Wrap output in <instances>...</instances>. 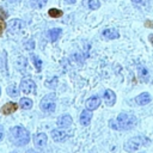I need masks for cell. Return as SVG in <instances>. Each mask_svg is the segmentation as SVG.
Instances as JSON below:
<instances>
[{
	"mask_svg": "<svg viewBox=\"0 0 153 153\" xmlns=\"http://www.w3.org/2000/svg\"><path fill=\"white\" fill-rule=\"evenodd\" d=\"M151 100H152V97H151V94H149L148 92L140 93L139 96L135 97V103H136L137 105H141V106L147 105L148 103H151Z\"/></svg>",
	"mask_w": 153,
	"mask_h": 153,
	"instance_id": "obj_8",
	"label": "cell"
},
{
	"mask_svg": "<svg viewBox=\"0 0 153 153\" xmlns=\"http://www.w3.org/2000/svg\"><path fill=\"white\" fill-rule=\"evenodd\" d=\"M24 45H25V49H27V50H32V49L35 48V42H33L32 39H29Z\"/></svg>",
	"mask_w": 153,
	"mask_h": 153,
	"instance_id": "obj_27",
	"label": "cell"
},
{
	"mask_svg": "<svg viewBox=\"0 0 153 153\" xmlns=\"http://www.w3.org/2000/svg\"><path fill=\"white\" fill-rule=\"evenodd\" d=\"M148 38H149V42L152 43V45H153V35H149L148 36Z\"/></svg>",
	"mask_w": 153,
	"mask_h": 153,
	"instance_id": "obj_32",
	"label": "cell"
},
{
	"mask_svg": "<svg viewBox=\"0 0 153 153\" xmlns=\"http://www.w3.org/2000/svg\"><path fill=\"white\" fill-rule=\"evenodd\" d=\"M149 143V139L142 135L130 137L126 143H124V151L127 152H135L142 146H147Z\"/></svg>",
	"mask_w": 153,
	"mask_h": 153,
	"instance_id": "obj_3",
	"label": "cell"
},
{
	"mask_svg": "<svg viewBox=\"0 0 153 153\" xmlns=\"http://www.w3.org/2000/svg\"><path fill=\"white\" fill-rule=\"evenodd\" d=\"M18 109V105L16 104V103H13V102H8V103H6L2 108H1V114L2 115H11L12 112H14L16 110Z\"/></svg>",
	"mask_w": 153,
	"mask_h": 153,
	"instance_id": "obj_14",
	"label": "cell"
},
{
	"mask_svg": "<svg viewBox=\"0 0 153 153\" xmlns=\"http://www.w3.org/2000/svg\"><path fill=\"white\" fill-rule=\"evenodd\" d=\"M7 93H8V96H11V97H17L18 93H19V90H18V87H17L16 85H10V86L7 87Z\"/></svg>",
	"mask_w": 153,
	"mask_h": 153,
	"instance_id": "obj_21",
	"label": "cell"
},
{
	"mask_svg": "<svg viewBox=\"0 0 153 153\" xmlns=\"http://www.w3.org/2000/svg\"><path fill=\"white\" fill-rule=\"evenodd\" d=\"M5 27H6V24H5V20H4V18H1V17H0V36L2 35V32H4V30H5Z\"/></svg>",
	"mask_w": 153,
	"mask_h": 153,
	"instance_id": "obj_28",
	"label": "cell"
},
{
	"mask_svg": "<svg viewBox=\"0 0 153 153\" xmlns=\"http://www.w3.org/2000/svg\"><path fill=\"white\" fill-rule=\"evenodd\" d=\"M47 1L48 0H30V4L35 8H42L47 4Z\"/></svg>",
	"mask_w": 153,
	"mask_h": 153,
	"instance_id": "obj_22",
	"label": "cell"
},
{
	"mask_svg": "<svg viewBox=\"0 0 153 153\" xmlns=\"http://www.w3.org/2000/svg\"><path fill=\"white\" fill-rule=\"evenodd\" d=\"M61 33H62V30L60 27H54V29H50L48 31V37H49V39L51 42H55L61 36Z\"/></svg>",
	"mask_w": 153,
	"mask_h": 153,
	"instance_id": "obj_16",
	"label": "cell"
},
{
	"mask_svg": "<svg viewBox=\"0 0 153 153\" xmlns=\"http://www.w3.org/2000/svg\"><path fill=\"white\" fill-rule=\"evenodd\" d=\"M85 6H87L90 10H98L100 7L99 0H84L82 1Z\"/></svg>",
	"mask_w": 153,
	"mask_h": 153,
	"instance_id": "obj_17",
	"label": "cell"
},
{
	"mask_svg": "<svg viewBox=\"0 0 153 153\" xmlns=\"http://www.w3.org/2000/svg\"><path fill=\"white\" fill-rule=\"evenodd\" d=\"M10 139H11V141L14 145H17V146H24V145L29 143V141H30V134H29V131L24 127L17 126V127L11 128V130H10Z\"/></svg>",
	"mask_w": 153,
	"mask_h": 153,
	"instance_id": "obj_1",
	"label": "cell"
},
{
	"mask_svg": "<svg viewBox=\"0 0 153 153\" xmlns=\"http://www.w3.org/2000/svg\"><path fill=\"white\" fill-rule=\"evenodd\" d=\"M23 27H24V22L20 19H12L7 25V29L11 33H18L23 30Z\"/></svg>",
	"mask_w": 153,
	"mask_h": 153,
	"instance_id": "obj_6",
	"label": "cell"
},
{
	"mask_svg": "<svg viewBox=\"0 0 153 153\" xmlns=\"http://www.w3.org/2000/svg\"><path fill=\"white\" fill-rule=\"evenodd\" d=\"M103 37H105L106 39H116L120 37V32L117 29H114V27H109V29H105L103 32H102Z\"/></svg>",
	"mask_w": 153,
	"mask_h": 153,
	"instance_id": "obj_12",
	"label": "cell"
},
{
	"mask_svg": "<svg viewBox=\"0 0 153 153\" xmlns=\"http://www.w3.org/2000/svg\"><path fill=\"white\" fill-rule=\"evenodd\" d=\"M7 16H8V14H7V13H6L1 7H0V17H1V18H4V19H6V18H7Z\"/></svg>",
	"mask_w": 153,
	"mask_h": 153,
	"instance_id": "obj_29",
	"label": "cell"
},
{
	"mask_svg": "<svg viewBox=\"0 0 153 153\" xmlns=\"http://www.w3.org/2000/svg\"><path fill=\"white\" fill-rule=\"evenodd\" d=\"M145 26H147V27H153V23H152V22H149V20H147V22H146V24H145Z\"/></svg>",
	"mask_w": 153,
	"mask_h": 153,
	"instance_id": "obj_30",
	"label": "cell"
},
{
	"mask_svg": "<svg viewBox=\"0 0 153 153\" xmlns=\"http://www.w3.org/2000/svg\"><path fill=\"white\" fill-rule=\"evenodd\" d=\"M31 59H32V62H33L36 69L39 72V71L42 69V60H41L38 56H36V55H31Z\"/></svg>",
	"mask_w": 153,
	"mask_h": 153,
	"instance_id": "obj_23",
	"label": "cell"
},
{
	"mask_svg": "<svg viewBox=\"0 0 153 153\" xmlns=\"http://www.w3.org/2000/svg\"><path fill=\"white\" fill-rule=\"evenodd\" d=\"M91 118H92V114H91V111L90 110H84L82 112H81V115H80V123L82 124V126H88L90 124V122H91Z\"/></svg>",
	"mask_w": 153,
	"mask_h": 153,
	"instance_id": "obj_15",
	"label": "cell"
},
{
	"mask_svg": "<svg viewBox=\"0 0 153 153\" xmlns=\"http://www.w3.org/2000/svg\"><path fill=\"white\" fill-rule=\"evenodd\" d=\"M16 65H17V68H18L19 71H24L25 67H26V59H25L24 56H19V57L17 59Z\"/></svg>",
	"mask_w": 153,
	"mask_h": 153,
	"instance_id": "obj_20",
	"label": "cell"
},
{
	"mask_svg": "<svg viewBox=\"0 0 153 153\" xmlns=\"http://www.w3.org/2000/svg\"><path fill=\"white\" fill-rule=\"evenodd\" d=\"M99 105H100V98L97 96H92L86 100V109L90 111L96 110Z\"/></svg>",
	"mask_w": 153,
	"mask_h": 153,
	"instance_id": "obj_10",
	"label": "cell"
},
{
	"mask_svg": "<svg viewBox=\"0 0 153 153\" xmlns=\"http://www.w3.org/2000/svg\"><path fill=\"white\" fill-rule=\"evenodd\" d=\"M72 122H73L72 117L69 115H67V114L66 115H62V116H60L57 118V126L61 127V128H68V127H71Z\"/></svg>",
	"mask_w": 153,
	"mask_h": 153,
	"instance_id": "obj_13",
	"label": "cell"
},
{
	"mask_svg": "<svg viewBox=\"0 0 153 153\" xmlns=\"http://www.w3.org/2000/svg\"><path fill=\"white\" fill-rule=\"evenodd\" d=\"M2 134H4V131H2V127L0 126V140L2 139Z\"/></svg>",
	"mask_w": 153,
	"mask_h": 153,
	"instance_id": "obj_31",
	"label": "cell"
},
{
	"mask_svg": "<svg viewBox=\"0 0 153 153\" xmlns=\"http://www.w3.org/2000/svg\"><path fill=\"white\" fill-rule=\"evenodd\" d=\"M137 72H139V76H140V79L142 80V81H147L148 80V71H147V68L146 67H143V66H139L137 67Z\"/></svg>",
	"mask_w": 153,
	"mask_h": 153,
	"instance_id": "obj_18",
	"label": "cell"
},
{
	"mask_svg": "<svg viewBox=\"0 0 153 153\" xmlns=\"http://www.w3.org/2000/svg\"><path fill=\"white\" fill-rule=\"evenodd\" d=\"M65 1H67L68 4H74V2L76 1V0H65Z\"/></svg>",
	"mask_w": 153,
	"mask_h": 153,
	"instance_id": "obj_34",
	"label": "cell"
},
{
	"mask_svg": "<svg viewBox=\"0 0 153 153\" xmlns=\"http://www.w3.org/2000/svg\"><path fill=\"white\" fill-rule=\"evenodd\" d=\"M20 90H22V92L25 93V94L32 93V92H35V90H36V84H35L31 79H23L22 82H20Z\"/></svg>",
	"mask_w": 153,
	"mask_h": 153,
	"instance_id": "obj_5",
	"label": "cell"
},
{
	"mask_svg": "<svg viewBox=\"0 0 153 153\" xmlns=\"http://www.w3.org/2000/svg\"><path fill=\"white\" fill-rule=\"evenodd\" d=\"M51 137L56 142H63V141H66L68 135L63 129H54V130H51Z\"/></svg>",
	"mask_w": 153,
	"mask_h": 153,
	"instance_id": "obj_7",
	"label": "cell"
},
{
	"mask_svg": "<svg viewBox=\"0 0 153 153\" xmlns=\"http://www.w3.org/2000/svg\"><path fill=\"white\" fill-rule=\"evenodd\" d=\"M47 141H48V137H47V135H45L44 133H37V134L33 136V142H35V145H36L38 148L45 147Z\"/></svg>",
	"mask_w": 153,
	"mask_h": 153,
	"instance_id": "obj_11",
	"label": "cell"
},
{
	"mask_svg": "<svg viewBox=\"0 0 153 153\" xmlns=\"http://www.w3.org/2000/svg\"><path fill=\"white\" fill-rule=\"evenodd\" d=\"M135 5H137V6H140V7H145V6H147L148 4H149V0H131Z\"/></svg>",
	"mask_w": 153,
	"mask_h": 153,
	"instance_id": "obj_25",
	"label": "cell"
},
{
	"mask_svg": "<svg viewBox=\"0 0 153 153\" xmlns=\"http://www.w3.org/2000/svg\"><path fill=\"white\" fill-rule=\"evenodd\" d=\"M137 120L134 115L127 114V112H121L117 118H116V127L120 130H128L131 129L136 124Z\"/></svg>",
	"mask_w": 153,
	"mask_h": 153,
	"instance_id": "obj_2",
	"label": "cell"
},
{
	"mask_svg": "<svg viewBox=\"0 0 153 153\" xmlns=\"http://www.w3.org/2000/svg\"><path fill=\"white\" fill-rule=\"evenodd\" d=\"M26 153H38V152H36L35 149H27V151H26Z\"/></svg>",
	"mask_w": 153,
	"mask_h": 153,
	"instance_id": "obj_33",
	"label": "cell"
},
{
	"mask_svg": "<svg viewBox=\"0 0 153 153\" xmlns=\"http://www.w3.org/2000/svg\"><path fill=\"white\" fill-rule=\"evenodd\" d=\"M48 14L51 17V18H59L62 16V11L61 10H57V8H50L48 11Z\"/></svg>",
	"mask_w": 153,
	"mask_h": 153,
	"instance_id": "obj_24",
	"label": "cell"
},
{
	"mask_svg": "<svg viewBox=\"0 0 153 153\" xmlns=\"http://www.w3.org/2000/svg\"><path fill=\"white\" fill-rule=\"evenodd\" d=\"M39 106H41L42 111H44V112H53L56 108V96H55V93L47 94L41 100Z\"/></svg>",
	"mask_w": 153,
	"mask_h": 153,
	"instance_id": "obj_4",
	"label": "cell"
},
{
	"mask_svg": "<svg viewBox=\"0 0 153 153\" xmlns=\"http://www.w3.org/2000/svg\"><path fill=\"white\" fill-rule=\"evenodd\" d=\"M19 106L24 110H29L32 108V100L29 99V98H22L19 100Z\"/></svg>",
	"mask_w": 153,
	"mask_h": 153,
	"instance_id": "obj_19",
	"label": "cell"
},
{
	"mask_svg": "<svg viewBox=\"0 0 153 153\" xmlns=\"http://www.w3.org/2000/svg\"><path fill=\"white\" fill-rule=\"evenodd\" d=\"M103 99H104V102H105V104L108 106H112L115 104V102H116V94L111 90H105L104 94H103Z\"/></svg>",
	"mask_w": 153,
	"mask_h": 153,
	"instance_id": "obj_9",
	"label": "cell"
},
{
	"mask_svg": "<svg viewBox=\"0 0 153 153\" xmlns=\"http://www.w3.org/2000/svg\"><path fill=\"white\" fill-rule=\"evenodd\" d=\"M10 1H19V0H10Z\"/></svg>",
	"mask_w": 153,
	"mask_h": 153,
	"instance_id": "obj_35",
	"label": "cell"
},
{
	"mask_svg": "<svg viewBox=\"0 0 153 153\" xmlns=\"http://www.w3.org/2000/svg\"><path fill=\"white\" fill-rule=\"evenodd\" d=\"M56 84H57V78H56V76H54L51 80H48V81L45 82V85H47L48 87H50V88H54V87L56 86Z\"/></svg>",
	"mask_w": 153,
	"mask_h": 153,
	"instance_id": "obj_26",
	"label": "cell"
}]
</instances>
